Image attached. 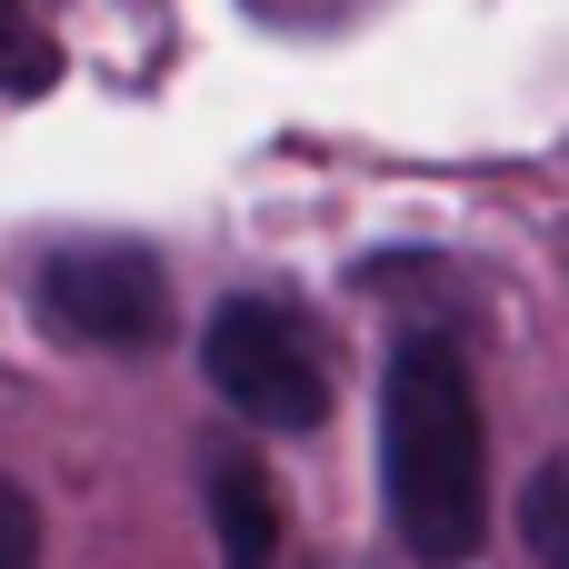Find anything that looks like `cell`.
Instances as JSON below:
<instances>
[{"instance_id": "1", "label": "cell", "mask_w": 569, "mask_h": 569, "mask_svg": "<svg viewBox=\"0 0 569 569\" xmlns=\"http://www.w3.org/2000/svg\"><path fill=\"white\" fill-rule=\"evenodd\" d=\"M380 510L420 569H460L490 540V420L450 330H400L380 370Z\"/></svg>"}, {"instance_id": "2", "label": "cell", "mask_w": 569, "mask_h": 569, "mask_svg": "<svg viewBox=\"0 0 569 569\" xmlns=\"http://www.w3.org/2000/svg\"><path fill=\"white\" fill-rule=\"evenodd\" d=\"M200 370H210V390H220L240 420H260V430H320V420H330V350H320V330H310L290 300H270V290H230V300L210 310Z\"/></svg>"}, {"instance_id": "3", "label": "cell", "mask_w": 569, "mask_h": 569, "mask_svg": "<svg viewBox=\"0 0 569 569\" xmlns=\"http://www.w3.org/2000/svg\"><path fill=\"white\" fill-rule=\"evenodd\" d=\"M30 310L50 340L70 350H110V360H140L170 340V270L140 250V240H60L40 270H30Z\"/></svg>"}, {"instance_id": "4", "label": "cell", "mask_w": 569, "mask_h": 569, "mask_svg": "<svg viewBox=\"0 0 569 569\" xmlns=\"http://www.w3.org/2000/svg\"><path fill=\"white\" fill-rule=\"evenodd\" d=\"M200 490H210L220 569H270L280 560V480H270L240 440H210V450H200Z\"/></svg>"}, {"instance_id": "5", "label": "cell", "mask_w": 569, "mask_h": 569, "mask_svg": "<svg viewBox=\"0 0 569 569\" xmlns=\"http://www.w3.org/2000/svg\"><path fill=\"white\" fill-rule=\"evenodd\" d=\"M50 70H60V50L40 40V20L20 0H0V90H40Z\"/></svg>"}, {"instance_id": "6", "label": "cell", "mask_w": 569, "mask_h": 569, "mask_svg": "<svg viewBox=\"0 0 569 569\" xmlns=\"http://www.w3.org/2000/svg\"><path fill=\"white\" fill-rule=\"evenodd\" d=\"M560 510H569V460H540V480H530V500H520V520H530V560H540V569H569Z\"/></svg>"}, {"instance_id": "7", "label": "cell", "mask_w": 569, "mask_h": 569, "mask_svg": "<svg viewBox=\"0 0 569 569\" xmlns=\"http://www.w3.org/2000/svg\"><path fill=\"white\" fill-rule=\"evenodd\" d=\"M0 569H40V500L0 480Z\"/></svg>"}]
</instances>
